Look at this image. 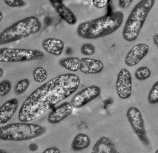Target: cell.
I'll use <instances>...</instances> for the list:
<instances>
[{
	"label": "cell",
	"mask_w": 158,
	"mask_h": 153,
	"mask_svg": "<svg viewBox=\"0 0 158 153\" xmlns=\"http://www.w3.org/2000/svg\"><path fill=\"white\" fill-rule=\"evenodd\" d=\"M80 59L78 57H67L62 59L59 61L61 67L72 72H77L79 70Z\"/></svg>",
	"instance_id": "18"
},
{
	"label": "cell",
	"mask_w": 158,
	"mask_h": 153,
	"mask_svg": "<svg viewBox=\"0 0 158 153\" xmlns=\"http://www.w3.org/2000/svg\"><path fill=\"white\" fill-rule=\"evenodd\" d=\"M12 84L9 80L5 79L0 82V96H6L11 91Z\"/></svg>",
	"instance_id": "24"
},
{
	"label": "cell",
	"mask_w": 158,
	"mask_h": 153,
	"mask_svg": "<svg viewBox=\"0 0 158 153\" xmlns=\"http://www.w3.org/2000/svg\"><path fill=\"white\" fill-rule=\"evenodd\" d=\"M104 68L103 62L98 59L86 57L80 59L79 71L84 74H98L102 72Z\"/></svg>",
	"instance_id": "13"
},
{
	"label": "cell",
	"mask_w": 158,
	"mask_h": 153,
	"mask_svg": "<svg viewBox=\"0 0 158 153\" xmlns=\"http://www.w3.org/2000/svg\"><path fill=\"white\" fill-rule=\"evenodd\" d=\"M4 2L10 7L17 8L22 7L27 5V3L24 0H3Z\"/></svg>",
	"instance_id": "25"
},
{
	"label": "cell",
	"mask_w": 158,
	"mask_h": 153,
	"mask_svg": "<svg viewBox=\"0 0 158 153\" xmlns=\"http://www.w3.org/2000/svg\"><path fill=\"white\" fill-rule=\"evenodd\" d=\"M96 52L95 47L94 45L91 43H85L81 47V52L82 55L85 56L93 55Z\"/></svg>",
	"instance_id": "23"
},
{
	"label": "cell",
	"mask_w": 158,
	"mask_h": 153,
	"mask_svg": "<svg viewBox=\"0 0 158 153\" xmlns=\"http://www.w3.org/2000/svg\"><path fill=\"white\" fill-rule=\"evenodd\" d=\"M3 19V14L0 11V22Z\"/></svg>",
	"instance_id": "31"
},
{
	"label": "cell",
	"mask_w": 158,
	"mask_h": 153,
	"mask_svg": "<svg viewBox=\"0 0 158 153\" xmlns=\"http://www.w3.org/2000/svg\"><path fill=\"white\" fill-rule=\"evenodd\" d=\"M153 42L158 48V34H155L153 37Z\"/></svg>",
	"instance_id": "30"
},
{
	"label": "cell",
	"mask_w": 158,
	"mask_h": 153,
	"mask_svg": "<svg viewBox=\"0 0 158 153\" xmlns=\"http://www.w3.org/2000/svg\"><path fill=\"white\" fill-rule=\"evenodd\" d=\"M148 45L143 43L137 44L133 46L126 55L124 63L129 67H134L143 59L149 52Z\"/></svg>",
	"instance_id": "10"
},
{
	"label": "cell",
	"mask_w": 158,
	"mask_h": 153,
	"mask_svg": "<svg viewBox=\"0 0 158 153\" xmlns=\"http://www.w3.org/2000/svg\"><path fill=\"white\" fill-rule=\"evenodd\" d=\"M124 14L114 11L106 15L82 22L78 26L79 37L86 40H95L108 36L118 30L123 23Z\"/></svg>",
	"instance_id": "2"
},
{
	"label": "cell",
	"mask_w": 158,
	"mask_h": 153,
	"mask_svg": "<svg viewBox=\"0 0 158 153\" xmlns=\"http://www.w3.org/2000/svg\"><path fill=\"white\" fill-rule=\"evenodd\" d=\"M41 27L40 20L34 16L22 19L0 33V45L14 42L34 35L40 30Z\"/></svg>",
	"instance_id": "4"
},
{
	"label": "cell",
	"mask_w": 158,
	"mask_h": 153,
	"mask_svg": "<svg viewBox=\"0 0 158 153\" xmlns=\"http://www.w3.org/2000/svg\"><path fill=\"white\" fill-rule=\"evenodd\" d=\"M47 71L42 67H38L33 71V79L37 83H41L44 82L47 79Z\"/></svg>",
	"instance_id": "19"
},
{
	"label": "cell",
	"mask_w": 158,
	"mask_h": 153,
	"mask_svg": "<svg viewBox=\"0 0 158 153\" xmlns=\"http://www.w3.org/2000/svg\"><path fill=\"white\" fill-rule=\"evenodd\" d=\"M126 117L139 140L146 146L149 145L150 141L146 130L143 117L139 109L133 106L130 107L127 110Z\"/></svg>",
	"instance_id": "7"
},
{
	"label": "cell",
	"mask_w": 158,
	"mask_h": 153,
	"mask_svg": "<svg viewBox=\"0 0 158 153\" xmlns=\"http://www.w3.org/2000/svg\"><path fill=\"white\" fill-rule=\"evenodd\" d=\"M45 56L44 52L36 49L22 48H0V62H24L42 59Z\"/></svg>",
	"instance_id": "6"
},
{
	"label": "cell",
	"mask_w": 158,
	"mask_h": 153,
	"mask_svg": "<svg viewBox=\"0 0 158 153\" xmlns=\"http://www.w3.org/2000/svg\"><path fill=\"white\" fill-rule=\"evenodd\" d=\"M151 75V71L147 67H141L137 68L135 73L136 79L139 81H145L149 78Z\"/></svg>",
	"instance_id": "20"
},
{
	"label": "cell",
	"mask_w": 158,
	"mask_h": 153,
	"mask_svg": "<svg viewBox=\"0 0 158 153\" xmlns=\"http://www.w3.org/2000/svg\"><path fill=\"white\" fill-rule=\"evenodd\" d=\"M42 153H61V151L57 147H52L45 149Z\"/></svg>",
	"instance_id": "28"
},
{
	"label": "cell",
	"mask_w": 158,
	"mask_h": 153,
	"mask_svg": "<svg viewBox=\"0 0 158 153\" xmlns=\"http://www.w3.org/2000/svg\"><path fill=\"white\" fill-rule=\"evenodd\" d=\"M59 16L67 24L74 25L77 24V19L73 11L62 0H48Z\"/></svg>",
	"instance_id": "12"
},
{
	"label": "cell",
	"mask_w": 158,
	"mask_h": 153,
	"mask_svg": "<svg viewBox=\"0 0 158 153\" xmlns=\"http://www.w3.org/2000/svg\"><path fill=\"white\" fill-rule=\"evenodd\" d=\"M29 149L31 152H36L39 149V146L36 143H31L29 146Z\"/></svg>",
	"instance_id": "29"
},
{
	"label": "cell",
	"mask_w": 158,
	"mask_h": 153,
	"mask_svg": "<svg viewBox=\"0 0 158 153\" xmlns=\"http://www.w3.org/2000/svg\"><path fill=\"white\" fill-rule=\"evenodd\" d=\"M29 85L30 81L28 78L19 80L15 86V92L17 95H22L27 91Z\"/></svg>",
	"instance_id": "21"
},
{
	"label": "cell",
	"mask_w": 158,
	"mask_h": 153,
	"mask_svg": "<svg viewBox=\"0 0 158 153\" xmlns=\"http://www.w3.org/2000/svg\"><path fill=\"white\" fill-rule=\"evenodd\" d=\"M3 70L2 68H0V77H2V76H3Z\"/></svg>",
	"instance_id": "32"
},
{
	"label": "cell",
	"mask_w": 158,
	"mask_h": 153,
	"mask_svg": "<svg viewBox=\"0 0 158 153\" xmlns=\"http://www.w3.org/2000/svg\"><path fill=\"white\" fill-rule=\"evenodd\" d=\"M91 153H119L109 138L102 137L96 142Z\"/></svg>",
	"instance_id": "16"
},
{
	"label": "cell",
	"mask_w": 158,
	"mask_h": 153,
	"mask_svg": "<svg viewBox=\"0 0 158 153\" xmlns=\"http://www.w3.org/2000/svg\"><path fill=\"white\" fill-rule=\"evenodd\" d=\"M148 101L150 104L158 103V80L152 86L148 95Z\"/></svg>",
	"instance_id": "22"
},
{
	"label": "cell",
	"mask_w": 158,
	"mask_h": 153,
	"mask_svg": "<svg viewBox=\"0 0 158 153\" xmlns=\"http://www.w3.org/2000/svg\"><path fill=\"white\" fill-rule=\"evenodd\" d=\"M101 92V88L98 86H89L76 94L72 98L70 103L73 108L79 109L98 98Z\"/></svg>",
	"instance_id": "8"
},
{
	"label": "cell",
	"mask_w": 158,
	"mask_h": 153,
	"mask_svg": "<svg viewBox=\"0 0 158 153\" xmlns=\"http://www.w3.org/2000/svg\"><path fill=\"white\" fill-rule=\"evenodd\" d=\"M134 0H118L119 7L122 9L128 8L132 3Z\"/></svg>",
	"instance_id": "27"
},
{
	"label": "cell",
	"mask_w": 158,
	"mask_h": 153,
	"mask_svg": "<svg viewBox=\"0 0 158 153\" xmlns=\"http://www.w3.org/2000/svg\"><path fill=\"white\" fill-rule=\"evenodd\" d=\"M91 144V140L88 135L84 133L77 134L72 141L71 148L75 151H80L88 148Z\"/></svg>",
	"instance_id": "17"
},
{
	"label": "cell",
	"mask_w": 158,
	"mask_h": 153,
	"mask_svg": "<svg viewBox=\"0 0 158 153\" xmlns=\"http://www.w3.org/2000/svg\"><path fill=\"white\" fill-rule=\"evenodd\" d=\"M155 153H158V149L156 150V152H155Z\"/></svg>",
	"instance_id": "34"
},
{
	"label": "cell",
	"mask_w": 158,
	"mask_h": 153,
	"mask_svg": "<svg viewBox=\"0 0 158 153\" xmlns=\"http://www.w3.org/2000/svg\"><path fill=\"white\" fill-rule=\"evenodd\" d=\"M19 101L16 98L10 99L0 107V124H6L11 120L17 111Z\"/></svg>",
	"instance_id": "14"
},
{
	"label": "cell",
	"mask_w": 158,
	"mask_h": 153,
	"mask_svg": "<svg viewBox=\"0 0 158 153\" xmlns=\"http://www.w3.org/2000/svg\"><path fill=\"white\" fill-rule=\"evenodd\" d=\"M43 48L50 55L59 56L63 54L64 49V43L60 39L49 38L42 42Z\"/></svg>",
	"instance_id": "15"
},
{
	"label": "cell",
	"mask_w": 158,
	"mask_h": 153,
	"mask_svg": "<svg viewBox=\"0 0 158 153\" xmlns=\"http://www.w3.org/2000/svg\"><path fill=\"white\" fill-rule=\"evenodd\" d=\"M155 2L156 0H141L135 6L123 30L122 36L125 41L133 42L137 40Z\"/></svg>",
	"instance_id": "3"
},
{
	"label": "cell",
	"mask_w": 158,
	"mask_h": 153,
	"mask_svg": "<svg viewBox=\"0 0 158 153\" xmlns=\"http://www.w3.org/2000/svg\"><path fill=\"white\" fill-rule=\"evenodd\" d=\"M0 153H7L6 151L2 149H0Z\"/></svg>",
	"instance_id": "33"
},
{
	"label": "cell",
	"mask_w": 158,
	"mask_h": 153,
	"mask_svg": "<svg viewBox=\"0 0 158 153\" xmlns=\"http://www.w3.org/2000/svg\"><path fill=\"white\" fill-rule=\"evenodd\" d=\"M116 91L119 98L126 99L130 98L132 90V77L131 72L126 68L122 69L117 76Z\"/></svg>",
	"instance_id": "9"
},
{
	"label": "cell",
	"mask_w": 158,
	"mask_h": 153,
	"mask_svg": "<svg viewBox=\"0 0 158 153\" xmlns=\"http://www.w3.org/2000/svg\"><path fill=\"white\" fill-rule=\"evenodd\" d=\"M46 132V128L38 124L22 122L12 123L0 127V140H29L40 137Z\"/></svg>",
	"instance_id": "5"
},
{
	"label": "cell",
	"mask_w": 158,
	"mask_h": 153,
	"mask_svg": "<svg viewBox=\"0 0 158 153\" xmlns=\"http://www.w3.org/2000/svg\"><path fill=\"white\" fill-rule=\"evenodd\" d=\"M71 103L65 102L54 109L48 115V122L52 125L59 124L68 117L73 112Z\"/></svg>",
	"instance_id": "11"
},
{
	"label": "cell",
	"mask_w": 158,
	"mask_h": 153,
	"mask_svg": "<svg viewBox=\"0 0 158 153\" xmlns=\"http://www.w3.org/2000/svg\"><path fill=\"white\" fill-rule=\"evenodd\" d=\"M80 83V77L74 73L62 74L47 81L34 90L22 103L19 120L28 123L40 117L77 91Z\"/></svg>",
	"instance_id": "1"
},
{
	"label": "cell",
	"mask_w": 158,
	"mask_h": 153,
	"mask_svg": "<svg viewBox=\"0 0 158 153\" xmlns=\"http://www.w3.org/2000/svg\"><path fill=\"white\" fill-rule=\"evenodd\" d=\"M110 0H92L93 5L98 9H102L106 7Z\"/></svg>",
	"instance_id": "26"
}]
</instances>
